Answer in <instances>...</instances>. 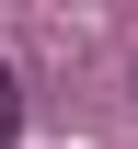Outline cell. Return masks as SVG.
<instances>
[{
    "label": "cell",
    "mask_w": 138,
    "mask_h": 149,
    "mask_svg": "<svg viewBox=\"0 0 138 149\" xmlns=\"http://www.w3.org/2000/svg\"><path fill=\"white\" fill-rule=\"evenodd\" d=\"M12 126H23V80L0 69V149H12Z\"/></svg>",
    "instance_id": "obj_1"
}]
</instances>
